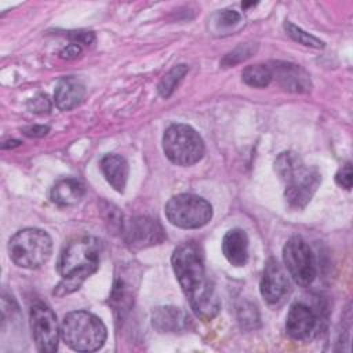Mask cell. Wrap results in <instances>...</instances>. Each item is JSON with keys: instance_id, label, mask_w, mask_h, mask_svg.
Instances as JSON below:
<instances>
[{"instance_id": "11", "label": "cell", "mask_w": 353, "mask_h": 353, "mask_svg": "<svg viewBox=\"0 0 353 353\" xmlns=\"http://www.w3.org/2000/svg\"><path fill=\"white\" fill-rule=\"evenodd\" d=\"M261 295L269 305L280 303L284 296L288 294L290 283L288 279L280 266V263L270 258L263 269L261 284H259Z\"/></svg>"}, {"instance_id": "8", "label": "cell", "mask_w": 353, "mask_h": 353, "mask_svg": "<svg viewBox=\"0 0 353 353\" xmlns=\"http://www.w3.org/2000/svg\"><path fill=\"white\" fill-rule=\"evenodd\" d=\"M284 265L294 279L302 287L309 285L316 277V261L307 243L299 237H291L283 248Z\"/></svg>"}, {"instance_id": "23", "label": "cell", "mask_w": 353, "mask_h": 353, "mask_svg": "<svg viewBox=\"0 0 353 353\" xmlns=\"http://www.w3.org/2000/svg\"><path fill=\"white\" fill-rule=\"evenodd\" d=\"M28 108L30 112L33 113H39V114H43V113H48L51 110V102L50 99L47 98V95H37L34 98H32L28 103Z\"/></svg>"}, {"instance_id": "15", "label": "cell", "mask_w": 353, "mask_h": 353, "mask_svg": "<svg viewBox=\"0 0 353 353\" xmlns=\"http://www.w3.org/2000/svg\"><path fill=\"white\" fill-rule=\"evenodd\" d=\"M222 252L233 266H244L248 261V237L243 229H230L222 239Z\"/></svg>"}, {"instance_id": "19", "label": "cell", "mask_w": 353, "mask_h": 353, "mask_svg": "<svg viewBox=\"0 0 353 353\" xmlns=\"http://www.w3.org/2000/svg\"><path fill=\"white\" fill-rule=\"evenodd\" d=\"M243 81L254 88H263L270 84L273 80V73L269 65L256 63L247 66L241 73Z\"/></svg>"}, {"instance_id": "13", "label": "cell", "mask_w": 353, "mask_h": 353, "mask_svg": "<svg viewBox=\"0 0 353 353\" xmlns=\"http://www.w3.org/2000/svg\"><path fill=\"white\" fill-rule=\"evenodd\" d=\"M273 77H276L280 85L292 92H307L312 87L309 74L298 65L288 62H276L270 66Z\"/></svg>"}, {"instance_id": "26", "label": "cell", "mask_w": 353, "mask_h": 353, "mask_svg": "<svg viewBox=\"0 0 353 353\" xmlns=\"http://www.w3.org/2000/svg\"><path fill=\"white\" fill-rule=\"evenodd\" d=\"M76 44H92L94 43V34L91 32H69L68 34Z\"/></svg>"}, {"instance_id": "14", "label": "cell", "mask_w": 353, "mask_h": 353, "mask_svg": "<svg viewBox=\"0 0 353 353\" xmlns=\"http://www.w3.org/2000/svg\"><path fill=\"white\" fill-rule=\"evenodd\" d=\"M190 320L188 313L175 306H160L152 313V324L160 332L185 331Z\"/></svg>"}, {"instance_id": "22", "label": "cell", "mask_w": 353, "mask_h": 353, "mask_svg": "<svg viewBox=\"0 0 353 353\" xmlns=\"http://www.w3.org/2000/svg\"><path fill=\"white\" fill-rule=\"evenodd\" d=\"M252 52V48H250L248 46H240L237 47L234 51L229 52L223 61H222V65H226V66H230V65H234L240 61H244L245 58L250 57V54Z\"/></svg>"}, {"instance_id": "24", "label": "cell", "mask_w": 353, "mask_h": 353, "mask_svg": "<svg viewBox=\"0 0 353 353\" xmlns=\"http://www.w3.org/2000/svg\"><path fill=\"white\" fill-rule=\"evenodd\" d=\"M216 22L219 26H223V28H230L236 23L240 22V14L234 10H222L219 11L216 15Z\"/></svg>"}, {"instance_id": "10", "label": "cell", "mask_w": 353, "mask_h": 353, "mask_svg": "<svg viewBox=\"0 0 353 353\" xmlns=\"http://www.w3.org/2000/svg\"><path fill=\"white\" fill-rule=\"evenodd\" d=\"M124 240L134 248H142L153 244H159L164 240V232L161 225L148 216H137L127 221L121 226Z\"/></svg>"}, {"instance_id": "12", "label": "cell", "mask_w": 353, "mask_h": 353, "mask_svg": "<svg viewBox=\"0 0 353 353\" xmlns=\"http://www.w3.org/2000/svg\"><path fill=\"white\" fill-rule=\"evenodd\" d=\"M317 325L314 312L305 303H294L285 319V332L295 341L307 339Z\"/></svg>"}, {"instance_id": "25", "label": "cell", "mask_w": 353, "mask_h": 353, "mask_svg": "<svg viewBox=\"0 0 353 353\" xmlns=\"http://www.w3.org/2000/svg\"><path fill=\"white\" fill-rule=\"evenodd\" d=\"M352 164L347 161L345 165H342L341 168H339V171L336 172V175H335V181H336V183L341 186V188H343V189H346V190H350V188H352Z\"/></svg>"}, {"instance_id": "7", "label": "cell", "mask_w": 353, "mask_h": 353, "mask_svg": "<svg viewBox=\"0 0 353 353\" xmlns=\"http://www.w3.org/2000/svg\"><path fill=\"white\" fill-rule=\"evenodd\" d=\"M165 216L176 228L199 229L212 218V207L200 196L182 193L167 201Z\"/></svg>"}, {"instance_id": "18", "label": "cell", "mask_w": 353, "mask_h": 353, "mask_svg": "<svg viewBox=\"0 0 353 353\" xmlns=\"http://www.w3.org/2000/svg\"><path fill=\"white\" fill-rule=\"evenodd\" d=\"M85 193L84 185L74 178L59 179L50 192L51 201L59 207H69L77 204Z\"/></svg>"}, {"instance_id": "20", "label": "cell", "mask_w": 353, "mask_h": 353, "mask_svg": "<svg viewBox=\"0 0 353 353\" xmlns=\"http://www.w3.org/2000/svg\"><path fill=\"white\" fill-rule=\"evenodd\" d=\"M188 68L186 65H176L174 66L160 81L159 84V94L163 98H168L172 91L176 88L178 83L182 80V77L186 74Z\"/></svg>"}, {"instance_id": "1", "label": "cell", "mask_w": 353, "mask_h": 353, "mask_svg": "<svg viewBox=\"0 0 353 353\" xmlns=\"http://www.w3.org/2000/svg\"><path fill=\"white\" fill-rule=\"evenodd\" d=\"M171 263L194 314L205 321L214 319L221 309V302L212 283L207 279L200 248L192 241L182 243L175 248Z\"/></svg>"}, {"instance_id": "4", "label": "cell", "mask_w": 353, "mask_h": 353, "mask_svg": "<svg viewBox=\"0 0 353 353\" xmlns=\"http://www.w3.org/2000/svg\"><path fill=\"white\" fill-rule=\"evenodd\" d=\"M61 338L73 350L94 352L103 346L106 327L95 314L87 310H74L63 317Z\"/></svg>"}, {"instance_id": "9", "label": "cell", "mask_w": 353, "mask_h": 353, "mask_svg": "<svg viewBox=\"0 0 353 353\" xmlns=\"http://www.w3.org/2000/svg\"><path fill=\"white\" fill-rule=\"evenodd\" d=\"M29 320L36 347L43 353L55 352L58 349L61 327L52 309L43 302H37L30 307Z\"/></svg>"}, {"instance_id": "28", "label": "cell", "mask_w": 353, "mask_h": 353, "mask_svg": "<svg viewBox=\"0 0 353 353\" xmlns=\"http://www.w3.org/2000/svg\"><path fill=\"white\" fill-rule=\"evenodd\" d=\"M80 54H81V46L76 44V43H72V44L66 46V47L59 52V57L63 58V59H74V58H77Z\"/></svg>"}, {"instance_id": "16", "label": "cell", "mask_w": 353, "mask_h": 353, "mask_svg": "<svg viewBox=\"0 0 353 353\" xmlns=\"http://www.w3.org/2000/svg\"><path fill=\"white\" fill-rule=\"evenodd\" d=\"M85 97L84 85L74 77H63L55 87L54 102L61 110H72L77 108Z\"/></svg>"}, {"instance_id": "5", "label": "cell", "mask_w": 353, "mask_h": 353, "mask_svg": "<svg viewBox=\"0 0 353 353\" xmlns=\"http://www.w3.org/2000/svg\"><path fill=\"white\" fill-rule=\"evenodd\" d=\"M51 252V237L41 229H22L8 241L10 258L19 268L37 269L50 259Z\"/></svg>"}, {"instance_id": "17", "label": "cell", "mask_w": 353, "mask_h": 353, "mask_svg": "<svg viewBox=\"0 0 353 353\" xmlns=\"http://www.w3.org/2000/svg\"><path fill=\"white\" fill-rule=\"evenodd\" d=\"M101 171L108 183L117 192L123 193L128 179V164L119 154H105L99 161Z\"/></svg>"}, {"instance_id": "3", "label": "cell", "mask_w": 353, "mask_h": 353, "mask_svg": "<svg viewBox=\"0 0 353 353\" xmlns=\"http://www.w3.org/2000/svg\"><path fill=\"white\" fill-rule=\"evenodd\" d=\"M276 172L285 185V200L295 210L303 208L320 185V174L307 167L294 152H283L274 161Z\"/></svg>"}, {"instance_id": "27", "label": "cell", "mask_w": 353, "mask_h": 353, "mask_svg": "<svg viewBox=\"0 0 353 353\" xmlns=\"http://www.w3.org/2000/svg\"><path fill=\"white\" fill-rule=\"evenodd\" d=\"M48 131H50V127H47V125H29V127L22 128V132L30 138L44 137L48 134Z\"/></svg>"}, {"instance_id": "2", "label": "cell", "mask_w": 353, "mask_h": 353, "mask_svg": "<svg viewBox=\"0 0 353 353\" xmlns=\"http://www.w3.org/2000/svg\"><path fill=\"white\" fill-rule=\"evenodd\" d=\"M101 241L92 236H80L65 244L57 270L62 280L54 290V295L65 296L80 288V285L97 272L99 266Z\"/></svg>"}, {"instance_id": "21", "label": "cell", "mask_w": 353, "mask_h": 353, "mask_svg": "<svg viewBox=\"0 0 353 353\" xmlns=\"http://www.w3.org/2000/svg\"><path fill=\"white\" fill-rule=\"evenodd\" d=\"M284 28H285L287 34H288L292 40L298 41L299 44H303V46H307V47H313V48H323V47H324V43H323L321 40H319V39L314 37L313 34L305 32L303 29L298 28L296 25H294V23L290 22V21H285Z\"/></svg>"}, {"instance_id": "6", "label": "cell", "mask_w": 353, "mask_h": 353, "mask_svg": "<svg viewBox=\"0 0 353 353\" xmlns=\"http://www.w3.org/2000/svg\"><path fill=\"white\" fill-rule=\"evenodd\" d=\"M163 150L171 163L188 167L200 161L205 149L194 128L186 124H172L163 135Z\"/></svg>"}]
</instances>
